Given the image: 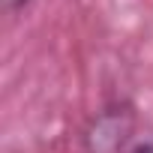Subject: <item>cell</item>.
Returning a JSON list of instances; mask_svg holds the SVG:
<instances>
[{"label": "cell", "instance_id": "obj_1", "mask_svg": "<svg viewBox=\"0 0 153 153\" xmlns=\"http://www.w3.org/2000/svg\"><path fill=\"white\" fill-rule=\"evenodd\" d=\"M3 3H6V9H18V6L27 3V0H3Z\"/></svg>", "mask_w": 153, "mask_h": 153}, {"label": "cell", "instance_id": "obj_2", "mask_svg": "<svg viewBox=\"0 0 153 153\" xmlns=\"http://www.w3.org/2000/svg\"><path fill=\"white\" fill-rule=\"evenodd\" d=\"M132 153H153V147H150V144H141V147H135Z\"/></svg>", "mask_w": 153, "mask_h": 153}]
</instances>
